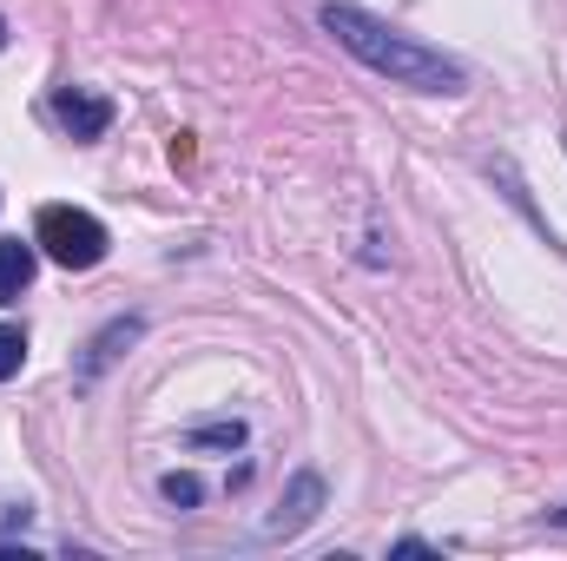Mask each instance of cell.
Masks as SVG:
<instances>
[{
    "label": "cell",
    "mask_w": 567,
    "mask_h": 561,
    "mask_svg": "<svg viewBox=\"0 0 567 561\" xmlns=\"http://www.w3.org/2000/svg\"><path fill=\"white\" fill-rule=\"evenodd\" d=\"M33 265H40V252H33V245L0 238V304H20V290L33 284Z\"/></svg>",
    "instance_id": "5"
},
{
    "label": "cell",
    "mask_w": 567,
    "mask_h": 561,
    "mask_svg": "<svg viewBox=\"0 0 567 561\" xmlns=\"http://www.w3.org/2000/svg\"><path fill=\"white\" fill-rule=\"evenodd\" d=\"M33 245H40L53 265H66V272H93V265L106 258V225H100L93 212L47 205V212H40V225H33Z\"/></svg>",
    "instance_id": "2"
},
{
    "label": "cell",
    "mask_w": 567,
    "mask_h": 561,
    "mask_svg": "<svg viewBox=\"0 0 567 561\" xmlns=\"http://www.w3.org/2000/svg\"><path fill=\"white\" fill-rule=\"evenodd\" d=\"M0 47H7V20H0Z\"/></svg>",
    "instance_id": "11"
},
{
    "label": "cell",
    "mask_w": 567,
    "mask_h": 561,
    "mask_svg": "<svg viewBox=\"0 0 567 561\" xmlns=\"http://www.w3.org/2000/svg\"><path fill=\"white\" fill-rule=\"evenodd\" d=\"M53 113H60V126H66L73 140H100V133L113 126V106H106L100 93H86V86H66V93L53 100Z\"/></svg>",
    "instance_id": "3"
},
{
    "label": "cell",
    "mask_w": 567,
    "mask_h": 561,
    "mask_svg": "<svg viewBox=\"0 0 567 561\" xmlns=\"http://www.w3.org/2000/svg\"><path fill=\"white\" fill-rule=\"evenodd\" d=\"M317 502H323V482H317V476H297V482H290V502L265 522V536H297V529L317 516Z\"/></svg>",
    "instance_id": "4"
},
{
    "label": "cell",
    "mask_w": 567,
    "mask_h": 561,
    "mask_svg": "<svg viewBox=\"0 0 567 561\" xmlns=\"http://www.w3.org/2000/svg\"><path fill=\"white\" fill-rule=\"evenodd\" d=\"M548 522H555V529H567V509H555V516H548Z\"/></svg>",
    "instance_id": "10"
},
{
    "label": "cell",
    "mask_w": 567,
    "mask_h": 561,
    "mask_svg": "<svg viewBox=\"0 0 567 561\" xmlns=\"http://www.w3.org/2000/svg\"><path fill=\"white\" fill-rule=\"evenodd\" d=\"M20 357H27V330L20 324H0V384L20 370Z\"/></svg>",
    "instance_id": "8"
},
{
    "label": "cell",
    "mask_w": 567,
    "mask_h": 561,
    "mask_svg": "<svg viewBox=\"0 0 567 561\" xmlns=\"http://www.w3.org/2000/svg\"><path fill=\"white\" fill-rule=\"evenodd\" d=\"M140 337V317H126V324H113V330H100V344H93V357H86V370L80 377H100L113 357H120V344H133Z\"/></svg>",
    "instance_id": "6"
},
{
    "label": "cell",
    "mask_w": 567,
    "mask_h": 561,
    "mask_svg": "<svg viewBox=\"0 0 567 561\" xmlns=\"http://www.w3.org/2000/svg\"><path fill=\"white\" fill-rule=\"evenodd\" d=\"M192 442H225V449H238V442H245V422H212V429H198Z\"/></svg>",
    "instance_id": "9"
},
{
    "label": "cell",
    "mask_w": 567,
    "mask_h": 561,
    "mask_svg": "<svg viewBox=\"0 0 567 561\" xmlns=\"http://www.w3.org/2000/svg\"><path fill=\"white\" fill-rule=\"evenodd\" d=\"M158 489H165V502H178V509H198V502H205V482H198V476H185V469H172Z\"/></svg>",
    "instance_id": "7"
},
{
    "label": "cell",
    "mask_w": 567,
    "mask_h": 561,
    "mask_svg": "<svg viewBox=\"0 0 567 561\" xmlns=\"http://www.w3.org/2000/svg\"><path fill=\"white\" fill-rule=\"evenodd\" d=\"M323 27H330L370 73H383V80H396V86H416V93H462V67H455L449 53H435L423 40L383 27L377 13H363V7H350V0H330V7H323Z\"/></svg>",
    "instance_id": "1"
}]
</instances>
